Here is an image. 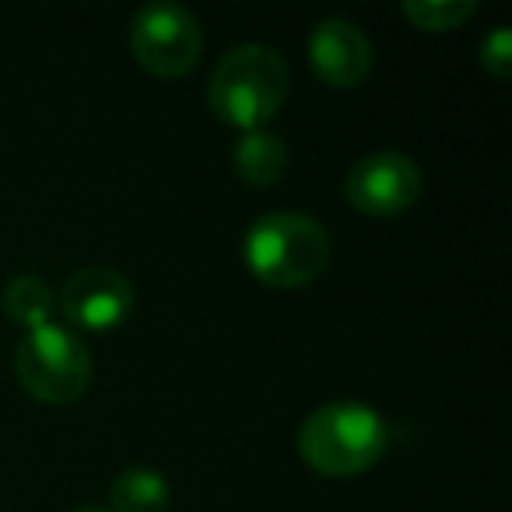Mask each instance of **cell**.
Here are the masks:
<instances>
[{
    "mask_svg": "<svg viewBox=\"0 0 512 512\" xmlns=\"http://www.w3.org/2000/svg\"><path fill=\"white\" fill-rule=\"evenodd\" d=\"M292 92V71L285 57L264 43H242L218 60L207 81V106L228 127L267 130Z\"/></svg>",
    "mask_w": 512,
    "mask_h": 512,
    "instance_id": "obj_1",
    "label": "cell"
},
{
    "mask_svg": "<svg viewBox=\"0 0 512 512\" xmlns=\"http://www.w3.org/2000/svg\"><path fill=\"white\" fill-rule=\"evenodd\" d=\"M390 449V425L362 400H330L299 428V453L323 477H358Z\"/></svg>",
    "mask_w": 512,
    "mask_h": 512,
    "instance_id": "obj_2",
    "label": "cell"
},
{
    "mask_svg": "<svg viewBox=\"0 0 512 512\" xmlns=\"http://www.w3.org/2000/svg\"><path fill=\"white\" fill-rule=\"evenodd\" d=\"M246 267L267 288H306L327 271L330 235L316 218L274 211L256 218L242 242Z\"/></svg>",
    "mask_w": 512,
    "mask_h": 512,
    "instance_id": "obj_3",
    "label": "cell"
},
{
    "mask_svg": "<svg viewBox=\"0 0 512 512\" xmlns=\"http://www.w3.org/2000/svg\"><path fill=\"white\" fill-rule=\"evenodd\" d=\"M15 372L25 393L43 404H74L92 386V348L78 330L50 320L36 330H25L15 351Z\"/></svg>",
    "mask_w": 512,
    "mask_h": 512,
    "instance_id": "obj_4",
    "label": "cell"
},
{
    "mask_svg": "<svg viewBox=\"0 0 512 512\" xmlns=\"http://www.w3.org/2000/svg\"><path fill=\"white\" fill-rule=\"evenodd\" d=\"M134 60L155 78H183L204 53V29L197 15L172 0L144 4L130 22Z\"/></svg>",
    "mask_w": 512,
    "mask_h": 512,
    "instance_id": "obj_5",
    "label": "cell"
},
{
    "mask_svg": "<svg viewBox=\"0 0 512 512\" xmlns=\"http://www.w3.org/2000/svg\"><path fill=\"white\" fill-rule=\"evenodd\" d=\"M421 169L404 151H372L358 158L344 176V197L355 211L372 218H393L418 204L421 197Z\"/></svg>",
    "mask_w": 512,
    "mask_h": 512,
    "instance_id": "obj_6",
    "label": "cell"
},
{
    "mask_svg": "<svg viewBox=\"0 0 512 512\" xmlns=\"http://www.w3.org/2000/svg\"><path fill=\"white\" fill-rule=\"evenodd\" d=\"M64 323L78 334H106L116 330L134 309V288L116 267H81L64 281L57 295Z\"/></svg>",
    "mask_w": 512,
    "mask_h": 512,
    "instance_id": "obj_7",
    "label": "cell"
},
{
    "mask_svg": "<svg viewBox=\"0 0 512 512\" xmlns=\"http://www.w3.org/2000/svg\"><path fill=\"white\" fill-rule=\"evenodd\" d=\"M309 67L316 71V78L330 88H355L365 81V74L372 71V43L355 22L348 18H323L309 32Z\"/></svg>",
    "mask_w": 512,
    "mask_h": 512,
    "instance_id": "obj_8",
    "label": "cell"
},
{
    "mask_svg": "<svg viewBox=\"0 0 512 512\" xmlns=\"http://www.w3.org/2000/svg\"><path fill=\"white\" fill-rule=\"evenodd\" d=\"M288 162H292V151H288L285 137H278L274 130H249V134H242V141L232 151L235 172L249 186L281 183L288 172Z\"/></svg>",
    "mask_w": 512,
    "mask_h": 512,
    "instance_id": "obj_9",
    "label": "cell"
},
{
    "mask_svg": "<svg viewBox=\"0 0 512 512\" xmlns=\"http://www.w3.org/2000/svg\"><path fill=\"white\" fill-rule=\"evenodd\" d=\"M172 488L162 470L155 467H127L109 484L106 512H169Z\"/></svg>",
    "mask_w": 512,
    "mask_h": 512,
    "instance_id": "obj_10",
    "label": "cell"
},
{
    "mask_svg": "<svg viewBox=\"0 0 512 512\" xmlns=\"http://www.w3.org/2000/svg\"><path fill=\"white\" fill-rule=\"evenodd\" d=\"M0 302H4V316L22 330L43 327L57 313V295L39 274H15L4 295H0Z\"/></svg>",
    "mask_w": 512,
    "mask_h": 512,
    "instance_id": "obj_11",
    "label": "cell"
},
{
    "mask_svg": "<svg viewBox=\"0 0 512 512\" xmlns=\"http://www.w3.org/2000/svg\"><path fill=\"white\" fill-rule=\"evenodd\" d=\"M477 0H404V15L421 32H453L474 18Z\"/></svg>",
    "mask_w": 512,
    "mask_h": 512,
    "instance_id": "obj_12",
    "label": "cell"
},
{
    "mask_svg": "<svg viewBox=\"0 0 512 512\" xmlns=\"http://www.w3.org/2000/svg\"><path fill=\"white\" fill-rule=\"evenodd\" d=\"M481 67L491 78H509L512 71V32L505 25H495L481 39Z\"/></svg>",
    "mask_w": 512,
    "mask_h": 512,
    "instance_id": "obj_13",
    "label": "cell"
},
{
    "mask_svg": "<svg viewBox=\"0 0 512 512\" xmlns=\"http://www.w3.org/2000/svg\"><path fill=\"white\" fill-rule=\"evenodd\" d=\"M71 512H106L102 505H78V509H71Z\"/></svg>",
    "mask_w": 512,
    "mask_h": 512,
    "instance_id": "obj_14",
    "label": "cell"
}]
</instances>
